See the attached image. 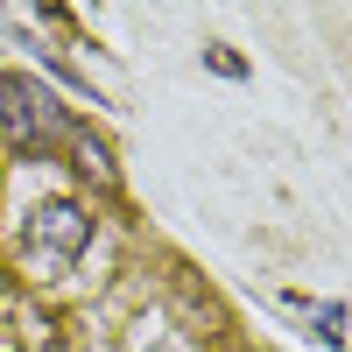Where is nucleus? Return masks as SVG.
Returning a JSON list of instances; mask_svg holds the SVG:
<instances>
[{"label": "nucleus", "mask_w": 352, "mask_h": 352, "mask_svg": "<svg viewBox=\"0 0 352 352\" xmlns=\"http://www.w3.org/2000/svg\"><path fill=\"white\" fill-rule=\"evenodd\" d=\"M0 134H8L14 148H56V141L71 134V120L36 78H0Z\"/></svg>", "instance_id": "obj_1"}, {"label": "nucleus", "mask_w": 352, "mask_h": 352, "mask_svg": "<svg viewBox=\"0 0 352 352\" xmlns=\"http://www.w3.org/2000/svg\"><path fill=\"white\" fill-rule=\"evenodd\" d=\"M36 232H43V247L56 254V261H78L85 247H92V219L78 212V204H43V219H36Z\"/></svg>", "instance_id": "obj_2"}, {"label": "nucleus", "mask_w": 352, "mask_h": 352, "mask_svg": "<svg viewBox=\"0 0 352 352\" xmlns=\"http://www.w3.org/2000/svg\"><path fill=\"white\" fill-rule=\"evenodd\" d=\"M317 338H324V345H345V310H338V303L317 310Z\"/></svg>", "instance_id": "obj_4"}, {"label": "nucleus", "mask_w": 352, "mask_h": 352, "mask_svg": "<svg viewBox=\"0 0 352 352\" xmlns=\"http://www.w3.org/2000/svg\"><path fill=\"white\" fill-rule=\"evenodd\" d=\"M64 141H71V155H78V169L92 176V184H113V162H106V141H92L85 127H71Z\"/></svg>", "instance_id": "obj_3"}]
</instances>
